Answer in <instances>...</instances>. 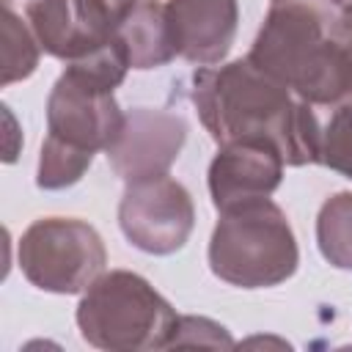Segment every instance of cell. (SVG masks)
<instances>
[{
    "instance_id": "obj_1",
    "label": "cell",
    "mask_w": 352,
    "mask_h": 352,
    "mask_svg": "<svg viewBox=\"0 0 352 352\" xmlns=\"http://www.w3.org/2000/svg\"><path fill=\"white\" fill-rule=\"evenodd\" d=\"M190 94L204 129L217 146L256 138L272 140L286 165L302 168L319 162L322 124L314 104L302 102L248 58L223 66H198Z\"/></svg>"
},
{
    "instance_id": "obj_2",
    "label": "cell",
    "mask_w": 352,
    "mask_h": 352,
    "mask_svg": "<svg viewBox=\"0 0 352 352\" xmlns=\"http://www.w3.org/2000/svg\"><path fill=\"white\" fill-rule=\"evenodd\" d=\"M248 60L308 104L352 107V11L333 0H270Z\"/></svg>"
},
{
    "instance_id": "obj_3",
    "label": "cell",
    "mask_w": 352,
    "mask_h": 352,
    "mask_svg": "<svg viewBox=\"0 0 352 352\" xmlns=\"http://www.w3.org/2000/svg\"><path fill=\"white\" fill-rule=\"evenodd\" d=\"M300 248L286 212L256 198L220 212L209 239V270L228 286L270 289L297 272Z\"/></svg>"
},
{
    "instance_id": "obj_4",
    "label": "cell",
    "mask_w": 352,
    "mask_h": 352,
    "mask_svg": "<svg viewBox=\"0 0 352 352\" xmlns=\"http://www.w3.org/2000/svg\"><path fill=\"white\" fill-rule=\"evenodd\" d=\"M80 336L107 352L162 349L170 344L179 314L138 272H102L77 305Z\"/></svg>"
},
{
    "instance_id": "obj_5",
    "label": "cell",
    "mask_w": 352,
    "mask_h": 352,
    "mask_svg": "<svg viewBox=\"0 0 352 352\" xmlns=\"http://www.w3.org/2000/svg\"><path fill=\"white\" fill-rule=\"evenodd\" d=\"M19 270L41 292L80 294L107 264L99 231L77 217L33 220L19 236Z\"/></svg>"
},
{
    "instance_id": "obj_6",
    "label": "cell",
    "mask_w": 352,
    "mask_h": 352,
    "mask_svg": "<svg viewBox=\"0 0 352 352\" xmlns=\"http://www.w3.org/2000/svg\"><path fill=\"white\" fill-rule=\"evenodd\" d=\"M118 82L85 63H66L47 96V135L82 151H107L124 126Z\"/></svg>"
},
{
    "instance_id": "obj_7",
    "label": "cell",
    "mask_w": 352,
    "mask_h": 352,
    "mask_svg": "<svg viewBox=\"0 0 352 352\" xmlns=\"http://www.w3.org/2000/svg\"><path fill=\"white\" fill-rule=\"evenodd\" d=\"M118 226L132 248L148 256H170L187 245L195 228V206L187 187L162 173L126 184Z\"/></svg>"
},
{
    "instance_id": "obj_8",
    "label": "cell",
    "mask_w": 352,
    "mask_h": 352,
    "mask_svg": "<svg viewBox=\"0 0 352 352\" xmlns=\"http://www.w3.org/2000/svg\"><path fill=\"white\" fill-rule=\"evenodd\" d=\"M25 16L41 50L63 63L91 58L118 38V19L102 0H28Z\"/></svg>"
},
{
    "instance_id": "obj_9",
    "label": "cell",
    "mask_w": 352,
    "mask_h": 352,
    "mask_svg": "<svg viewBox=\"0 0 352 352\" xmlns=\"http://www.w3.org/2000/svg\"><path fill=\"white\" fill-rule=\"evenodd\" d=\"M187 140V121L173 110L132 107L113 146L104 151L118 179L140 182L162 176L179 160Z\"/></svg>"
},
{
    "instance_id": "obj_10",
    "label": "cell",
    "mask_w": 352,
    "mask_h": 352,
    "mask_svg": "<svg viewBox=\"0 0 352 352\" xmlns=\"http://www.w3.org/2000/svg\"><path fill=\"white\" fill-rule=\"evenodd\" d=\"M283 154L272 140H228L217 146V154L209 162L206 184L217 212L270 198L283 179Z\"/></svg>"
},
{
    "instance_id": "obj_11",
    "label": "cell",
    "mask_w": 352,
    "mask_h": 352,
    "mask_svg": "<svg viewBox=\"0 0 352 352\" xmlns=\"http://www.w3.org/2000/svg\"><path fill=\"white\" fill-rule=\"evenodd\" d=\"M168 25L176 55L195 66H217L236 36V0H168Z\"/></svg>"
},
{
    "instance_id": "obj_12",
    "label": "cell",
    "mask_w": 352,
    "mask_h": 352,
    "mask_svg": "<svg viewBox=\"0 0 352 352\" xmlns=\"http://www.w3.org/2000/svg\"><path fill=\"white\" fill-rule=\"evenodd\" d=\"M118 38L126 50L129 69L146 72L176 58L168 11L160 0H138L132 11L118 22Z\"/></svg>"
},
{
    "instance_id": "obj_13",
    "label": "cell",
    "mask_w": 352,
    "mask_h": 352,
    "mask_svg": "<svg viewBox=\"0 0 352 352\" xmlns=\"http://www.w3.org/2000/svg\"><path fill=\"white\" fill-rule=\"evenodd\" d=\"M41 44L22 11L14 8V0H3L0 11V82L11 85L19 80H28L38 66Z\"/></svg>"
},
{
    "instance_id": "obj_14",
    "label": "cell",
    "mask_w": 352,
    "mask_h": 352,
    "mask_svg": "<svg viewBox=\"0 0 352 352\" xmlns=\"http://www.w3.org/2000/svg\"><path fill=\"white\" fill-rule=\"evenodd\" d=\"M316 245L336 270H352V192L330 195L316 214Z\"/></svg>"
},
{
    "instance_id": "obj_15",
    "label": "cell",
    "mask_w": 352,
    "mask_h": 352,
    "mask_svg": "<svg viewBox=\"0 0 352 352\" xmlns=\"http://www.w3.org/2000/svg\"><path fill=\"white\" fill-rule=\"evenodd\" d=\"M91 162H94V151H82L77 146H69L47 135L41 143V154H38L36 184L41 190H66L85 176Z\"/></svg>"
},
{
    "instance_id": "obj_16",
    "label": "cell",
    "mask_w": 352,
    "mask_h": 352,
    "mask_svg": "<svg viewBox=\"0 0 352 352\" xmlns=\"http://www.w3.org/2000/svg\"><path fill=\"white\" fill-rule=\"evenodd\" d=\"M319 162L352 179V107H338L322 126Z\"/></svg>"
},
{
    "instance_id": "obj_17",
    "label": "cell",
    "mask_w": 352,
    "mask_h": 352,
    "mask_svg": "<svg viewBox=\"0 0 352 352\" xmlns=\"http://www.w3.org/2000/svg\"><path fill=\"white\" fill-rule=\"evenodd\" d=\"M184 344H206V346H234V338L228 330L206 316H179L170 344L168 346H184Z\"/></svg>"
},
{
    "instance_id": "obj_18",
    "label": "cell",
    "mask_w": 352,
    "mask_h": 352,
    "mask_svg": "<svg viewBox=\"0 0 352 352\" xmlns=\"http://www.w3.org/2000/svg\"><path fill=\"white\" fill-rule=\"evenodd\" d=\"M102 3H104V6L113 11V16L121 22V19H124V16L132 11V6H135L138 0H102Z\"/></svg>"
},
{
    "instance_id": "obj_19",
    "label": "cell",
    "mask_w": 352,
    "mask_h": 352,
    "mask_svg": "<svg viewBox=\"0 0 352 352\" xmlns=\"http://www.w3.org/2000/svg\"><path fill=\"white\" fill-rule=\"evenodd\" d=\"M338 8H344V11H352V0H333Z\"/></svg>"
}]
</instances>
